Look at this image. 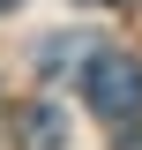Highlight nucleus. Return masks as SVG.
Masks as SVG:
<instances>
[{"label": "nucleus", "mask_w": 142, "mask_h": 150, "mask_svg": "<svg viewBox=\"0 0 142 150\" xmlns=\"http://www.w3.org/2000/svg\"><path fill=\"white\" fill-rule=\"evenodd\" d=\"M90 8H112V0H90Z\"/></svg>", "instance_id": "6"}, {"label": "nucleus", "mask_w": 142, "mask_h": 150, "mask_svg": "<svg viewBox=\"0 0 142 150\" xmlns=\"http://www.w3.org/2000/svg\"><path fill=\"white\" fill-rule=\"evenodd\" d=\"M120 150H142V120H135V128H120Z\"/></svg>", "instance_id": "4"}, {"label": "nucleus", "mask_w": 142, "mask_h": 150, "mask_svg": "<svg viewBox=\"0 0 142 150\" xmlns=\"http://www.w3.org/2000/svg\"><path fill=\"white\" fill-rule=\"evenodd\" d=\"M90 45H97V38H45L37 68H45V75H60V68H82V60H90Z\"/></svg>", "instance_id": "2"}, {"label": "nucleus", "mask_w": 142, "mask_h": 150, "mask_svg": "<svg viewBox=\"0 0 142 150\" xmlns=\"http://www.w3.org/2000/svg\"><path fill=\"white\" fill-rule=\"evenodd\" d=\"M82 105L105 112V120L142 112V60H135V53H112L105 38H97V45H90V60H82Z\"/></svg>", "instance_id": "1"}, {"label": "nucleus", "mask_w": 142, "mask_h": 150, "mask_svg": "<svg viewBox=\"0 0 142 150\" xmlns=\"http://www.w3.org/2000/svg\"><path fill=\"white\" fill-rule=\"evenodd\" d=\"M8 8H15V0H0V15H8Z\"/></svg>", "instance_id": "5"}, {"label": "nucleus", "mask_w": 142, "mask_h": 150, "mask_svg": "<svg viewBox=\"0 0 142 150\" xmlns=\"http://www.w3.org/2000/svg\"><path fill=\"white\" fill-rule=\"evenodd\" d=\"M15 128H22V143H30V150H53V143H60V112H53V105H30Z\"/></svg>", "instance_id": "3"}]
</instances>
